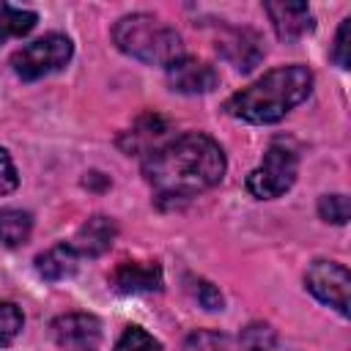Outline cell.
I'll use <instances>...</instances> for the list:
<instances>
[{"label":"cell","instance_id":"cell-7","mask_svg":"<svg viewBox=\"0 0 351 351\" xmlns=\"http://www.w3.org/2000/svg\"><path fill=\"white\" fill-rule=\"evenodd\" d=\"M167 85L178 93H208L219 85V74L214 71V66L195 60V58H178L176 63L167 66Z\"/></svg>","mask_w":351,"mask_h":351},{"label":"cell","instance_id":"cell-23","mask_svg":"<svg viewBox=\"0 0 351 351\" xmlns=\"http://www.w3.org/2000/svg\"><path fill=\"white\" fill-rule=\"evenodd\" d=\"M195 296H197V302H200L206 310H222V293H219L211 282L197 280V285H195Z\"/></svg>","mask_w":351,"mask_h":351},{"label":"cell","instance_id":"cell-12","mask_svg":"<svg viewBox=\"0 0 351 351\" xmlns=\"http://www.w3.org/2000/svg\"><path fill=\"white\" fill-rule=\"evenodd\" d=\"M167 134V121L162 118V115H143L129 132H123V137L118 140L121 143V148L126 151V154H151L154 148H156V143L162 140ZM162 145V143H159Z\"/></svg>","mask_w":351,"mask_h":351},{"label":"cell","instance_id":"cell-1","mask_svg":"<svg viewBox=\"0 0 351 351\" xmlns=\"http://www.w3.org/2000/svg\"><path fill=\"white\" fill-rule=\"evenodd\" d=\"M143 176L159 197H195L217 186L225 176V154L203 132L165 140L143 159Z\"/></svg>","mask_w":351,"mask_h":351},{"label":"cell","instance_id":"cell-3","mask_svg":"<svg viewBox=\"0 0 351 351\" xmlns=\"http://www.w3.org/2000/svg\"><path fill=\"white\" fill-rule=\"evenodd\" d=\"M112 41L121 52L151 66L167 69L170 63L184 58L181 36L151 14H129L118 19L112 27Z\"/></svg>","mask_w":351,"mask_h":351},{"label":"cell","instance_id":"cell-15","mask_svg":"<svg viewBox=\"0 0 351 351\" xmlns=\"http://www.w3.org/2000/svg\"><path fill=\"white\" fill-rule=\"evenodd\" d=\"M36 22H38L36 11L16 8V5L0 0V44H5L8 38L27 36V33L36 27Z\"/></svg>","mask_w":351,"mask_h":351},{"label":"cell","instance_id":"cell-19","mask_svg":"<svg viewBox=\"0 0 351 351\" xmlns=\"http://www.w3.org/2000/svg\"><path fill=\"white\" fill-rule=\"evenodd\" d=\"M318 214H321V219H326V222L346 225V222H348V214H351L348 197H346V195H324V197L318 200Z\"/></svg>","mask_w":351,"mask_h":351},{"label":"cell","instance_id":"cell-6","mask_svg":"<svg viewBox=\"0 0 351 351\" xmlns=\"http://www.w3.org/2000/svg\"><path fill=\"white\" fill-rule=\"evenodd\" d=\"M304 285H307V291H310L318 302L335 307L340 315H348V313H351V310H348L351 274H348V269H346L343 263H337V261H324V258H321V261H313L310 269H307V274H304Z\"/></svg>","mask_w":351,"mask_h":351},{"label":"cell","instance_id":"cell-22","mask_svg":"<svg viewBox=\"0 0 351 351\" xmlns=\"http://www.w3.org/2000/svg\"><path fill=\"white\" fill-rule=\"evenodd\" d=\"M16 184H19L16 167H14L11 156H8V151H5V148H0V195L14 192V189H16Z\"/></svg>","mask_w":351,"mask_h":351},{"label":"cell","instance_id":"cell-16","mask_svg":"<svg viewBox=\"0 0 351 351\" xmlns=\"http://www.w3.org/2000/svg\"><path fill=\"white\" fill-rule=\"evenodd\" d=\"M239 343L244 351H271L277 346V332L263 324V321H255V324H247L239 335Z\"/></svg>","mask_w":351,"mask_h":351},{"label":"cell","instance_id":"cell-17","mask_svg":"<svg viewBox=\"0 0 351 351\" xmlns=\"http://www.w3.org/2000/svg\"><path fill=\"white\" fill-rule=\"evenodd\" d=\"M115 351H162V343L143 326H126L115 343Z\"/></svg>","mask_w":351,"mask_h":351},{"label":"cell","instance_id":"cell-2","mask_svg":"<svg viewBox=\"0 0 351 351\" xmlns=\"http://www.w3.org/2000/svg\"><path fill=\"white\" fill-rule=\"evenodd\" d=\"M313 90V71L307 66H280L266 71L252 85L236 90L225 110L228 115L247 123H277L296 104H302Z\"/></svg>","mask_w":351,"mask_h":351},{"label":"cell","instance_id":"cell-10","mask_svg":"<svg viewBox=\"0 0 351 351\" xmlns=\"http://www.w3.org/2000/svg\"><path fill=\"white\" fill-rule=\"evenodd\" d=\"M263 8L274 25V33L282 41H299L302 36H307L313 30V14H310L307 3L280 0V3H266Z\"/></svg>","mask_w":351,"mask_h":351},{"label":"cell","instance_id":"cell-14","mask_svg":"<svg viewBox=\"0 0 351 351\" xmlns=\"http://www.w3.org/2000/svg\"><path fill=\"white\" fill-rule=\"evenodd\" d=\"M33 214L22 208H0V244L19 247L30 239Z\"/></svg>","mask_w":351,"mask_h":351},{"label":"cell","instance_id":"cell-20","mask_svg":"<svg viewBox=\"0 0 351 351\" xmlns=\"http://www.w3.org/2000/svg\"><path fill=\"white\" fill-rule=\"evenodd\" d=\"M186 351H225V335L214 329H197L184 343Z\"/></svg>","mask_w":351,"mask_h":351},{"label":"cell","instance_id":"cell-18","mask_svg":"<svg viewBox=\"0 0 351 351\" xmlns=\"http://www.w3.org/2000/svg\"><path fill=\"white\" fill-rule=\"evenodd\" d=\"M25 315L14 302H0V346L11 343L22 332Z\"/></svg>","mask_w":351,"mask_h":351},{"label":"cell","instance_id":"cell-13","mask_svg":"<svg viewBox=\"0 0 351 351\" xmlns=\"http://www.w3.org/2000/svg\"><path fill=\"white\" fill-rule=\"evenodd\" d=\"M77 261H80V255L74 252V247L63 241V244H55L36 258V271L44 280L58 282V280H66L77 271Z\"/></svg>","mask_w":351,"mask_h":351},{"label":"cell","instance_id":"cell-8","mask_svg":"<svg viewBox=\"0 0 351 351\" xmlns=\"http://www.w3.org/2000/svg\"><path fill=\"white\" fill-rule=\"evenodd\" d=\"M110 285L118 293H154L162 291V269L159 263L123 261L110 274Z\"/></svg>","mask_w":351,"mask_h":351},{"label":"cell","instance_id":"cell-21","mask_svg":"<svg viewBox=\"0 0 351 351\" xmlns=\"http://www.w3.org/2000/svg\"><path fill=\"white\" fill-rule=\"evenodd\" d=\"M348 33H351V19H343V25L337 27V36H335V47H332V60H335L340 69H348V66H351Z\"/></svg>","mask_w":351,"mask_h":351},{"label":"cell","instance_id":"cell-9","mask_svg":"<svg viewBox=\"0 0 351 351\" xmlns=\"http://www.w3.org/2000/svg\"><path fill=\"white\" fill-rule=\"evenodd\" d=\"M52 335H55V343L63 348H88L101 337V324L96 315L69 313L52 321Z\"/></svg>","mask_w":351,"mask_h":351},{"label":"cell","instance_id":"cell-4","mask_svg":"<svg viewBox=\"0 0 351 351\" xmlns=\"http://www.w3.org/2000/svg\"><path fill=\"white\" fill-rule=\"evenodd\" d=\"M74 55V47H71V38L69 36H60V33H47L25 47H19L14 55H11V69L19 80L25 82H33V80H41L47 74H55L60 71Z\"/></svg>","mask_w":351,"mask_h":351},{"label":"cell","instance_id":"cell-5","mask_svg":"<svg viewBox=\"0 0 351 351\" xmlns=\"http://www.w3.org/2000/svg\"><path fill=\"white\" fill-rule=\"evenodd\" d=\"M296 173H299L296 154L280 143H271L263 154V162L247 176V189L258 200H271L293 186Z\"/></svg>","mask_w":351,"mask_h":351},{"label":"cell","instance_id":"cell-11","mask_svg":"<svg viewBox=\"0 0 351 351\" xmlns=\"http://www.w3.org/2000/svg\"><path fill=\"white\" fill-rule=\"evenodd\" d=\"M115 233H118L115 222H112L110 217H104V214H96V217H90V219L77 230V236H74L69 244L74 247V252H77L80 258H99V255H104V252L112 247Z\"/></svg>","mask_w":351,"mask_h":351}]
</instances>
